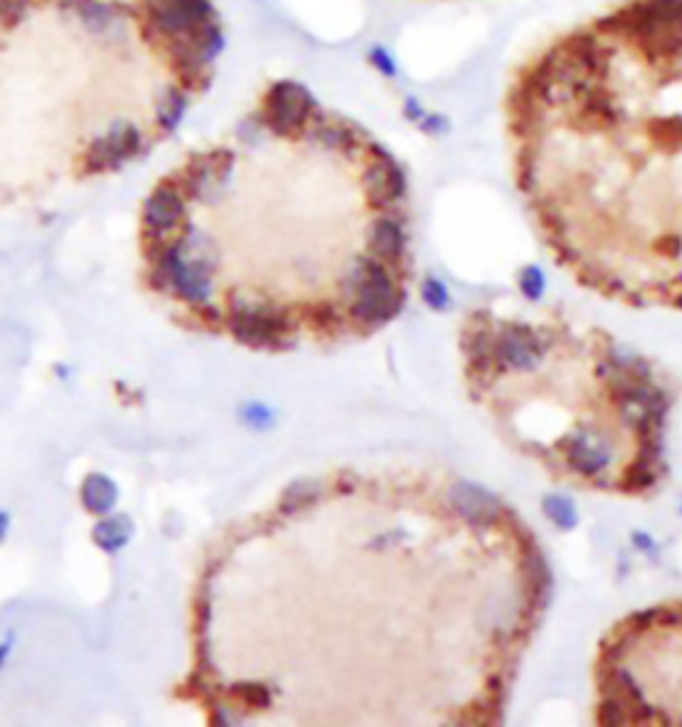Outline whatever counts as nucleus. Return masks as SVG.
I'll list each match as a JSON object with an SVG mask.
<instances>
[{
	"label": "nucleus",
	"mask_w": 682,
	"mask_h": 727,
	"mask_svg": "<svg viewBox=\"0 0 682 727\" xmlns=\"http://www.w3.org/2000/svg\"><path fill=\"white\" fill-rule=\"evenodd\" d=\"M184 112H187V94L179 88H166L158 99V123L166 131H174L182 123Z\"/></svg>",
	"instance_id": "12"
},
{
	"label": "nucleus",
	"mask_w": 682,
	"mask_h": 727,
	"mask_svg": "<svg viewBox=\"0 0 682 727\" xmlns=\"http://www.w3.org/2000/svg\"><path fill=\"white\" fill-rule=\"evenodd\" d=\"M139 147H142V134H139V128H136L134 123L120 120V123H115L107 134L91 142V147L86 150V158H83V166H86L88 174L115 171V168L123 166L128 158H134L136 152H139Z\"/></svg>",
	"instance_id": "8"
},
{
	"label": "nucleus",
	"mask_w": 682,
	"mask_h": 727,
	"mask_svg": "<svg viewBox=\"0 0 682 727\" xmlns=\"http://www.w3.org/2000/svg\"><path fill=\"white\" fill-rule=\"evenodd\" d=\"M27 8H30V0H0V27L8 30L16 22H22Z\"/></svg>",
	"instance_id": "13"
},
{
	"label": "nucleus",
	"mask_w": 682,
	"mask_h": 727,
	"mask_svg": "<svg viewBox=\"0 0 682 727\" xmlns=\"http://www.w3.org/2000/svg\"><path fill=\"white\" fill-rule=\"evenodd\" d=\"M597 725H682V600L637 610L595 658Z\"/></svg>",
	"instance_id": "5"
},
{
	"label": "nucleus",
	"mask_w": 682,
	"mask_h": 727,
	"mask_svg": "<svg viewBox=\"0 0 682 727\" xmlns=\"http://www.w3.org/2000/svg\"><path fill=\"white\" fill-rule=\"evenodd\" d=\"M208 19H216L211 0H147V24L168 43L187 38Z\"/></svg>",
	"instance_id": "7"
},
{
	"label": "nucleus",
	"mask_w": 682,
	"mask_h": 727,
	"mask_svg": "<svg viewBox=\"0 0 682 727\" xmlns=\"http://www.w3.org/2000/svg\"><path fill=\"white\" fill-rule=\"evenodd\" d=\"M80 498H83L88 512L104 517V514H110L115 509V504H118V485L107 475H91L83 483Z\"/></svg>",
	"instance_id": "11"
},
{
	"label": "nucleus",
	"mask_w": 682,
	"mask_h": 727,
	"mask_svg": "<svg viewBox=\"0 0 682 727\" xmlns=\"http://www.w3.org/2000/svg\"><path fill=\"white\" fill-rule=\"evenodd\" d=\"M8 650H11V640H8L6 645H3V648H0V666H3V661H6Z\"/></svg>",
	"instance_id": "15"
},
{
	"label": "nucleus",
	"mask_w": 682,
	"mask_h": 727,
	"mask_svg": "<svg viewBox=\"0 0 682 727\" xmlns=\"http://www.w3.org/2000/svg\"><path fill=\"white\" fill-rule=\"evenodd\" d=\"M459 357L469 400L555 483L621 498L661 485L669 389L611 333L477 307L461 320Z\"/></svg>",
	"instance_id": "4"
},
{
	"label": "nucleus",
	"mask_w": 682,
	"mask_h": 727,
	"mask_svg": "<svg viewBox=\"0 0 682 727\" xmlns=\"http://www.w3.org/2000/svg\"><path fill=\"white\" fill-rule=\"evenodd\" d=\"M272 672L214 693V720L499 725L549 602L531 525L424 469H339L280 496Z\"/></svg>",
	"instance_id": "1"
},
{
	"label": "nucleus",
	"mask_w": 682,
	"mask_h": 727,
	"mask_svg": "<svg viewBox=\"0 0 682 727\" xmlns=\"http://www.w3.org/2000/svg\"><path fill=\"white\" fill-rule=\"evenodd\" d=\"M251 160L246 285L222 328L256 349L334 347L381 331L413 280L395 155L310 88L278 80L238 128Z\"/></svg>",
	"instance_id": "3"
},
{
	"label": "nucleus",
	"mask_w": 682,
	"mask_h": 727,
	"mask_svg": "<svg viewBox=\"0 0 682 727\" xmlns=\"http://www.w3.org/2000/svg\"><path fill=\"white\" fill-rule=\"evenodd\" d=\"M6 530H8V514L0 512V541L6 538Z\"/></svg>",
	"instance_id": "14"
},
{
	"label": "nucleus",
	"mask_w": 682,
	"mask_h": 727,
	"mask_svg": "<svg viewBox=\"0 0 682 727\" xmlns=\"http://www.w3.org/2000/svg\"><path fill=\"white\" fill-rule=\"evenodd\" d=\"M512 174L576 283L682 309V0H621L536 48L501 102Z\"/></svg>",
	"instance_id": "2"
},
{
	"label": "nucleus",
	"mask_w": 682,
	"mask_h": 727,
	"mask_svg": "<svg viewBox=\"0 0 682 727\" xmlns=\"http://www.w3.org/2000/svg\"><path fill=\"white\" fill-rule=\"evenodd\" d=\"M187 222V203L179 184L163 182L144 203V224L152 240H168Z\"/></svg>",
	"instance_id": "9"
},
{
	"label": "nucleus",
	"mask_w": 682,
	"mask_h": 727,
	"mask_svg": "<svg viewBox=\"0 0 682 727\" xmlns=\"http://www.w3.org/2000/svg\"><path fill=\"white\" fill-rule=\"evenodd\" d=\"M131 533H134V522L128 514H104V520L94 528V541L99 549L115 554L131 541Z\"/></svg>",
	"instance_id": "10"
},
{
	"label": "nucleus",
	"mask_w": 682,
	"mask_h": 727,
	"mask_svg": "<svg viewBox=\"0 0 682 727\" xmlns=\"http://www.w3.org/2000/svg\"><path fill=\"white\" fill-rule=\"evenodd\" d=\"M232 171H235V147H216L190 160V166L184 168L179 190L184 192V198L214 208L230 190Z\"/></svg>",
	"instance_id": "6"
}]
</instances>
